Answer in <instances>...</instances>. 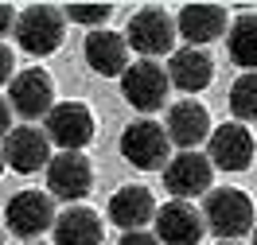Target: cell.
<instances>
[{"label": "cell", "instance_id": "obj_10", "mask_svg": "<svg viewBox=\"0 0 257 245\" xmlns=\"http://www.w3.org/2000/svg\"><path fill=\"white\" fill-rule=\"evenodd\" d=\"M94 187V167L82 152H59L55 160L47 163V195L63 198L70 206H78L82 198L90 195Z\"/></svg>", "mask_w": 257, "mask_h": 245}, {"label": "cell", "instance_id": "obj_7", "mask_svg": "<svg viewBox=\"0 0 257 245\" xmlns=\"http://www.w3.org/2000/svg\"><path fill=\"white\" fill-rule=\"evenodd\" d=\"M8 105L16 109L24 121H47V113L59 105L55 101V78H51L43 66H28V70H20L12 86H8Z\"/></svg>", "mask_w": 257, "mask_h": 245}, {"label": "cell", "instance_id": "obj_18", "mask_svg": "<svg viewBox=\"0 0 257 245\" xmlns=\"http://www.w3.org/2000/svg\"><path fill=\"white\" fill-rule=\"evenodd\" d=\"M168 78L176 90L183 94H199V90H207L210 78H214V59H210L203 47H179L172 55V63H168Z\"/></svg>", "mask_w": 257, "mask_h": 245}, {"label": "cell", "instance_id": "obj_29", "mask_svg": "<svg viewBox=\"0 0 257 245\" xmlns=\"http://www.w3.org/2000/svg\"><path fill=\"white\" fill-rule=\"evenodd\" d=\"M214 245H238V241H214Z\"/></svg>", "mask_w": 257, "mask_h": 245}, {"label": "cell", "instance_id": "obj_6", "mask_svg": "<svg viewBox=\"0 0 257 245\" xmlns=\"http://www.w3.org/2000/svg\"><path fill=\"white\" fill-rule=\"evenodd\" d=\"M168 129L160 121H133L125 132H121V156H125L133 167L141 171H156V167H168Z\"/></svg>", "mask_w": 257, "mask_h": 245}, {"label": "cell", "instance_id": "obj_22", "mask_svg": "<svg viewBox=\"0 0 257 245\" xmlns=\"http://www.w3.org/2000/svg\"><path fill=\"white\" fill-rule=\"evenodd\" d=\"M63 16L66 20H74V24H86V28H105V20L113 16V8L109 4H97V8H82V4H70V8H63Z\"/></svg>", "mask_w": 257, "mask_h": 245}, {"label": "cell", "instance_id": "obj_1", "mask_svg": "<svg viewBox=\"0 0 257 245\" xmlns=\"http://www.w3.org/2000/svg\"><path fill=\"white\" fill-rule=\"evenodd\" d=\"M203 218H207L210 233H218V241H238L245 233H253L257 226L253 202L238 187H214L203 202Z\"/></svg>", "mask_w": 257, "mask_h": 245}, {"label": "cell", "instance_id": "obj_20", "mask_svg": "<svg viewBox=\"0 0 257 245\" xmlns=\"http://www.w3.org/2000/svg\"><path fill=\"white\" fill-rule=\"evenodd\" d=\"M226 51H230V59H234L245 74L257 70V12H241V16L230 24Z\"/></svg>", "mask_w": 257, "mask_h": 245}, {"label": "cell", "instance_id": "obj_5", "mask_svg": "<svg viewBox=\"0 0 257 245\" xmlns=\"http://www.w3.org/2000/svg\"><path fill=\"white\" fill-rule=\"evenodd\" d=\"M55 218H59L55 214V198L47 191H20L4 206V226L16 237H24V241H35L39 233L55 229Z\"/></svg>", "mask_w": 257, "mask_h": 245}, {"label": "cell", "instance_id": "obj_23", "mask_svg": "<svg viewBox=\"0 0 257 245\" xmlns=\"http://www.w3.org/2000/svg\"><path fill=\"white\" fill-rule=\"evenodd\" d=\"M117 245H160V237L148 233V229H128V233H121V241H117Z\"/></svg>", "mask_w": 257, "mask_h": 245}, {"label": "cell", "instance_id": "obj_24", "mask_svg": "<svg viewBox=\"0 0 257 245\" xmlns=\"http://www.w3.org/2000/svg\"><path fill=\"white\" fill-rule=\"evenodd\" d=\"M12 63H16L12 51L0 43V86H12V78H16V74H12Z\"/></svg>", "mask_w": 257, "mask_h": 245}, {"label": "cell", "instance_id": "obj_8", "mask_svg": "<svg viewBox=\"0 0 257 245\" xmlns=\"http://www.w3.org/2000/svg\"><path fill=\"white\" fill-rule=\"evenodd\" d=\"M43 132L63 152H82L94 140V113H90L86 101H59L43 121Z\"/></svg>", "mask_w": 257, "mask_h": 245}, {"label": "cell", "instance_id": "obj_25", "mask_svg": "<svg viewBox=\"0 0 257 245\" xmlns=\"http://www.w3.org/2000/svg\"><path fill=\"white\" fill-rule=\"evenodd\" d=\"M16 20H20V12H12L8 4H0V35L12 32V28H16Z\"/></svg>", "mask_w": 257, "mask_h": 245}, {"label": "cell", "instance_id": "obj_4", "mask_svg": "<svg viewBox=\"0 0 257 245\" xmlns=\"http://www.w3.org/2000/svg\"><path fill=\"white\" fill-rule=\"evenodd\" d=\"M168 86H172L168 70H164L160 63H152V59H141V63H133L125 74H121V94H125V101L137 113H156V109H164V105H168Z\"/></svg>", "mask_w": 257, "mask_h": 245}, {"label": "cell", "instance_id": "obj_15", "mask_svg": "<svg viewBox=\"0 0 257 245\" xmlns=\"http://www.w3.org/2000/svg\"><path fill=\"white\" fill-rule=\"evenodd\" d=\"M82 55H86L90 70H94V74H101V78H121L128 66H133V63H128V43H125V35L105 32V28H97V32L86 35Z\"/></svg>", "mask_w": 257, "mask_h": 245}, {"label": "cell", "instance_id": "obj_21", "mask_svg": "<svg viewBox=\"0 0 257 245\" xmlns=\"http://www.w3.org/2000/svg\"><path fill=\"white\" fill-rule=\"evenodd\" d=\"M230 113L238 117L241 125H245V121H257V70L241 74V78L230 86Z\"/></svg>", "mask_w": 257, "mask_h": 245}, {"label": "cell", "instance_id": "obj_28", "mask_svg": "<svg viewBox=\"0 0 257 245\" xmlns=\"http://www.w3.org/2000/svg\"><path fill=\"white\" fill-rule=\"evenodd\" d=\"M4 167H8V163H4V152H0V175H4Z\"/></svg>", "mask_w": 257, "mask_h": 245}, {"label": "cell", "instance_id": "obj_12", "mask_svg": "<svg viewBox=\"0 0 257 245\" xmlns=\"http://www.w3.org/2000/svg\"><path fill=\"white\" fill-rule=\"evenodd\" d=\"M253 136H249V129L241 125V121H226V125H218V129L210 132L207 140V156L210 163L218 167V171H245L249 163H253Z\"/></svg>", "mask_w": 257, "mask_h": 245}, {"label": "cell", "instance_id": "obj_2", "mask_svg": "<svg viewBox=\"0 0 257 245\" xmlns=\"http://www.w3.org/2000/svg\"><path fill=\"white\" fill-rule=\"evenodd\" d=\"M63 35H66V16H63V8H55V4H32L16 20V43L28 55H35V59L55 55L63 47Z\"/></svg>", "mask_w": 257, "mask_h": 245}, {"label": "cell", "instance_id": "obj_11", "mask_svg": "<svg viewBox=\"0 0 257 245\" xmlns=\"http://www.w3.org/2000/svg\"><path fill=\"white\" fill-rule=\"evenodd\" d=\"M4 163L20 171V175H35V171H47V163L55 160L51 156V136L43 129H35V125H20L4 136Z\"/></svg>", "mask_w": 257, "mask_h": 245}, {"label": "cell", "instance_id": "obj_26", "mask_svg": "<svg viewBox=\"0 0 257 245\" xmlns=\"http://www.w3.org/2000/svg\"><path fill=\"white\" fill-rule=\"evenodd\" d=\"M8 132H12V105L0 98V140H4Z\"/></svg>", "mask_w": 257, "mask_h": 245}, {"label": "cell", "instance_id": "obj_31", "mask_svg": "<svg viewBox=\"0 0 257 245\" xmlns=\"http://www.w3.org/2000/svg\"><path fill=\"white\" fill-rule=\"evenodd\" d=\"M0 245H4V233H0Z\"/></svg>", "mask_w": 257, "mask_h": 245}, {"label": "cell", "instance_id": "obj_14", "mask_svg": "<svg viewBox=\"0 0 257 245\" xmlns=\"http://www.w3.org/2000/svg\"><path fill=\"white\" fill-rule=\"evenodd\" d=\"M168 140L172 144H179L183 152H195V148L203 144V140H210V113H207V105H199L195 98L187 101H176L172 109H168Z\"/></svg>", "mask_w": 257, "mask_h": 245}, {"label": "cell", "instance_id": "obj_16", "mask_svg": "<svg viewBox=\"0 0 257 245\" xmlns=\"http://www.w3.org/2000/svg\"><path fill=\"white\" fill-rule=\"evenodd\" d=\"M226 24H230V16H226V8H218V4H187L176 16V28H179V35L187 39V47H207V43H214L218 35L230 32Z\"/></svg>", "mask_w": 257, "mask_h": 245}, {"label": "cell", "instance_id": "obj_30", "mask_svg": "<svg viewBox=\"0 0 257 245\" xmlns=\"http://www.w3.org/2000/svg\"><path fill=\"white\" fill-rule=\"evenodd\" d=\"M28 245H43V241H28Z\"/></svg>", "mask_w": 257, "mask_h": 245}, {"label": "cell", "instance_id": "obj_27", "mask_svg": "<svg viewBox=\"0 0 257 245\" xmlns=\"http://www.w3.org/2000/svg\"><path fill=\"white\" fill-rule=\"evenodd\" d=\"M249 245H257V226H253V233H249Z\"/></svg>", "mask_w": 257, "mask_h": 245}, {"label": "cell", "instance_id": "obj_13", "mask_svg": "<svg viewBox=\"0 0 257 245\" xmlns=\"http://www.w3.org/2000/svg\"><path fill=\"white\" fill-rule=\"evenodd\" d=\"M207 233V218L195 210L191 202L172 198L156 210V237L160 245H199Z\"/></svg>", "mask_w": 257, "mask_h": 245}, {"label": "cell", "instance_id": "obj_17", "mask_svg": "<svg viewBox=\"0 0 257 245\" xmlns=\"http://www.w3.org/2000/svg\"><path fill=\"white\" fill-rule=\"evenodd\" d=\"M156 198H152V191L148 187H137V183H128V187H121L117 195L109 198V222L113 226H121L128 233V229H145L148 222H156Z\"/></svg>", "mask_w": 257, "mask_h": 245}, {"label": "cell", "instance_id": "obj_3", "mask_svg": "<svg viewBox=\"0 0 257 245\" xmlns=\"http://www.w3.org/2000/svg\"><path fill=\"white\" fill-rule=\"evenodd\" d=\"M176 16H168L164 8H141L128 16L125 28V43L128 51L145 55V59H156V55H176Z\"/></svg>", "mask_w": 257, "mask_h": 245}, {"label": "cell", "instance_id": "obj_19", "mask_svg": "<svg viewBox=\"0 0 257 245\" xmlns=\"http://www.w3.org/2000/svg\"><path fill=\"white\" fill-rule=\"evenodd\" d=\"M55 245H101V218L90 206H66L55 218Z\"/></svg>", "mask_w": 257, "mask_h": 245}, {"label": "cell", "instance_id": "obj_9", "mask_svg": "<svg viewBox=\"0 0 257 245\" xmlns=\"http://www.w3.org/2000/svg\"><path fill=\"white\" fill-rule=\"evenodd\" d=\"M214 163H210V156H203V152H179V156H172L168 160V167H164V187H168V195L172 198H199V195H210L214 187Z\"/></svg>", "mask_w": 257, "mask_h": 245}]
</instances>
